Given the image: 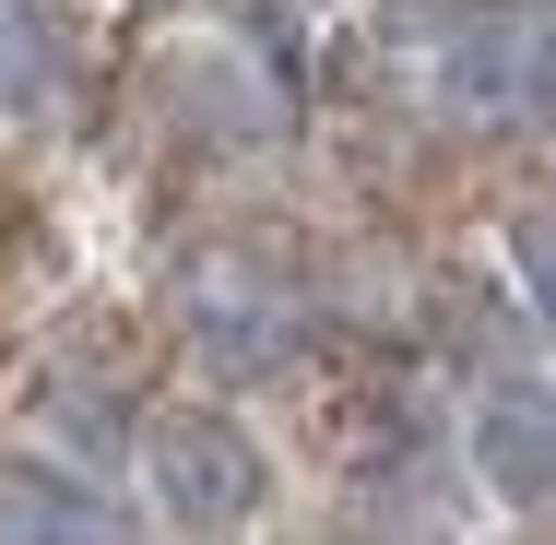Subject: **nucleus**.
<instances>
[{
	"instance_id": "obj_2",
	"label": "nucleus",
	"mask_w": 556,
	"mask_h": 545,
	"mask_svg": "<svg viewBox=\"0 0 556 545\" xmlns=\"http://www.w3.org/2000/svg\"><path fill=\"white\" fill-rule=\"evenodd\" d=\"M462 450L497 510H556V380H485L462 416Z\"/></svg>"
},
{
	"instance_id": "obj_1",
	"label": "nucleus",
	"mask_w": 556,
	"mask_h": 545,
	"mask_svg": "<svg viewBox=\"0 0 556 545\" xmlns=\"http://www.w3.org/2000/svg\"><path fill=\"white\" fill-rule=\"evenodd\" d=\"M142 486L178 534H249L273 510V450L237 428L225 404H178L142 428Z\"/></svg>"
},
{
	"instance_id": "obj_4",
	"label": "nucleus",
	"mask_w": 556,
	"mask_h": 545,
	"mask_svg": "<svg viewBox=\"0 0 556 545\" xmlns=\"http://www.w3.org/2000/svg\"><path fill=\"white\" fill-rule=\"evenodd\" d=\"M190 332H202V356H225V368H273V356H285V309H273L261 285H237V273L202 285Z\"/></svg>"
},
{
	"instance_id": "obj_5",
	"label": "nucleus",
	"mask_w": 556,
	"mask_h": 545,
	"mask_svg": "<svg viewBox=\"0 0 556 545\" xmlns=\"http://www.w3.org/2000/svg\"><path fill=\"white\" fill-rule=\"evenodd\" d=\"M509 285H521V309H533V332L556 344V214H509Z\"/></svg>"
},
{
	"instance_id": "obj_6",
	"label": "nucleus",
	"mask_w": 556,
	"mask_h": 545,
	"mask_svg": "<svg viewBox=\"0 0 556 545\" xmlns=\"http://www.w3.org/2000/svg\"><path fill=\"white\" fill-rule=\"evenodd\" d=\"M509 96H521L533 119H556V36H533V48H521V72H509Z\"/></svg>"
},
{
	"instance_id": "obj_3",
	"label": "nucleus",
	"mask_w": 556,
	"mask_h": 545,
	"mask_svg": "<svg viewBox=\"0 0 556 545\" xmlns=\"http://www.w3.org/2000/svg\"><path fill=\"white\" fill-rule=\"evenodd\" d=\"M0 545H130V522H118V498H96L72 462L12 450V462H0Z\"/></svg>"
},
{
	"instance_id": "obj_7",
	"label": "nucleus",
	"mask_w": 556,
	"mask_h": 545,
	"mask_svg": "<svg viewBox=\"0 0 556 545\" xmlns=\"http://www.w3.org/2000/svg\"><path fill=\"white\" fill-rule=\"evenodd\" d=\"M0 84H36V12L0 0Z\"/></svg>"
}]
</instances>
